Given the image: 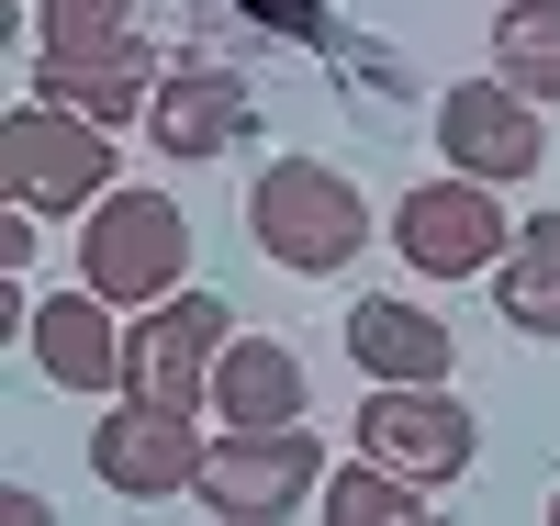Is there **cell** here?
Here are the masks:
<instances>
[{"label":"cell","instance_id":"obj_19","mask_svg":"<svg viewBox=\"0 0 560 526\" xmlns=\"http://www.w3.org/2000/svg\"><path fill=\"white\" fill-rule=\"evenodd\" d=\"M34 224H45V213H34V202H12V224H0V269H12V280H23V269H34Z\"/></svg>","mask_w":560,"mask_h":526},{"label":"cell","instance_id":"obj_17","mask_svg":"<svg viewBox=\"0 0 560 526\" xmlns=\"http://www.w3.org/2000/svg\"><path fill=\"white\" fill-rule=\"evenodd\" d=\"M427 482H404L393 459H370V470H325V526H427Z\"/></svg>","mask_w":560,"mask_h":526},{"label":"cell","instance_id":"obj_3","mask_svg":"<svg viewBox=\"0 0 560 526\" xmlns=\"http://www.w3.org/2000/svg\"><path fill=\"white\" fill-rule=\"evenodd\" d=\"M504 247H516V213H504L493 179H471V168H438V179H415L393 202V258L415 280H493Z\"/></svg>","mask_w":560,"mask_h":526},{"label":"cell","instance_id":"obj_5","mask_svg":"<svg viewBox=\"0 0 560 526\" xmlns=\"http://www.w3.org/2000/svg\"><path fill=\"white\" fill-rule=\"evenodd\" d=\"M0 179H12V202H34L45 224L90 213L113 190V124L57 113V102H23L12 124H0Z\"/></svg>","mask_w":560,"mask_h":526},{"label":"cell","instance_id":"obj_4","mask_svg":"<svg viewBox=\"0 0 560 526\" xmlns=\"http://www.w3.org/2000/svg\"><path fill=\"white\" fill-rule=\"evenodd\" d=\"M202 504L224 526H292L303 504H325L314 425H224L213 459H202Z\"/></svg>","mask_w":560,"mask_h":526},{"label":"cell","instance_id":"obj_10","mask_svg":"<svg viewBox=\"0 0 560 526\" xmlns=\"http://www.w3.org/2000/svg\"><path fill=\"white\" fill-rule=\"evenodd\" d=\"M147 135H158V157L202 168V157H236L247 135H258V102H247V79H236V68L179 57V68L158 79V102H147Z\"/></svg>","mask_w":560,"mask_h":526},{"label":"cell","instance_id":"obj_9","mask_svg":"<svg viewBox=\"0 0 560 526\" xmlns=\"http://www.w3.org/2000/svg\"><path fill=\"white\" fill-rule=\"evenodd\" d=\"M438 157L448 168H471L493 190H516L549 168V102H527L516 79H448V102H438Z\"/></svg>","mask_w":560,"mask_h":526},{"label":"cell","instance_id":"obj_16","mask_svg":"<svg viewBox=\"0 0 560 526\" xmlns=\"http://www.w3.org/2000/svg\"><path fill=\"white\" fill-rule=\"evenodd\" d=\"M493 68L560 113V0H504L493 12Z\"/></svg>","mask_w":560,"mask_h":526},{"label":"cell","instance_id":"obj_1","mask_svg":"<svg viewBox=\"0 0 560 526\" xmlns=\"http://www.w3.org/2000/svg\"><path fill=\"white\" fill-rule=\"evenodd\" d=\"M247 235H258L269 269L337 280V269L370 247V202H359V179L325 168V157H269V168L247 179Z\"/></svg>","mask_w":560,"mask_h":526},{"label":"cell","instance_id":"obj_14","mask_svg":"<svg viewBox=\"0 0 560 526\" xmlns=\"http://www.w3.org/2000/svg\"><path fill=\"white\" fill-rule=\"evenodd\" d=\"M303 393L314 381H303V359L280 337H236L213 359V414L224 425H303Z\"/></svg>","mask_w":560,"mask_h":526},{"label":"cell","instance_id":"obj_15","mask_svg":"<svg viewBox=\"0 0 560 526\" xmlns=\"http://www.w3.org/2000/svg\"><path fill=\"white\" fill-rule=\"evenodd\" d=\"M493 314L516 325V337L560 348V202L516 224V247H504V269H493Z\"/></svg>","mask_w":560,"mask_h":526},{"label":"cell","instance_id":"obj_12","mask_svg":"<svg viewBox=\"0 0 560 526\" xmlns=\"http://www.w3.org/2000/svg\"><path fill=\"white\" fill-rule=\"evenodd\" d=\"M158 45L135 34V45H102V57H34V102H57V113H90V124H147V102H158Z\"/></svg>","mask_w":560,"mask_h":526},{"label":"cell","instance_id":"obj_8","mask_svg":"<svg viewBox=\"0 0 560 526\" xmlns=\"http://www.w3.org/2000/svg\"><path fill=\"white\" fill-rule=\"evenodd\" d=\"M202 459H213V437L191 425V404L124 393L102 425H90V470H102L124 504H179V493H202Z\"/></svg>","mask_w":560,"mask_h":526},{"label":"cell","instance_id":"obj_11","mask_svg":"<svg viewBox=\"0 0 560 526\" xmlns=\"http://www.w3.org/2000/svg\"><path fill=\"white\" fill-rule=\"evenodd\" d=\"M124 303H102L79 280V292H45L34 314H23V348H34V370L57 381V393H113L124 381V325H113Z\"/></svg>","mask_w":560,"mask_h":526},{"label":"cell","instance_id":"obj_6","mask_svg":"<svg viewBox=\"0 0 560 526\" xmlns=\"http://www.w3.org/2000/svg\"><path fill=\"white\" fill-rule=\"evenodd\" d=\"M359 459H393L404 482L448 493L459 470L482 459V425H471V404H459L448 381H370V404H359Z\"/></svg>","mask_w":560,"mask_h":526},{"label":"cell","instance_id":"obj_20","mask_svg":"<svg viewBox=\"0 0 560 526\" xmlns=\"http://www.w3.org/2000/svg\"><path fill=\"white\" fill-rule=\"evenodd\" d=\"M549 526H560V493H549Z\"/></svg>","mask_w":560,"mask_h":526},{"label":"cell","instance_id":"obj_2","mask_svg":"<svg viewBox=\"0 0 560 526\" xmlns=\"http://www.w3.org/2000/svg\"><path fill=\"white\" fill-rule=\"evenodd\" d=\"M79 280H90L102 303H124V314L168 303L179 280H191V213H179L168 190H135V179H113L102 202L79 213Z\"/></svg>","mask_w":560,"mask_h":526},{"label":"cell","instance_id":"obj_7","mask_svg":"<svg viewBox=\"0 0 560 526\" xmlns=\"http://www.w3.org/2000/svg\"><path fill=\"white\" fill-rule=\"evenodd\" d=\"M236 348V314H224V292H191L179 280L168 303H147L124 325V393H147V404H213V359Z\"/></svg>","mask_w":560,"mask_h":526},{"label":"cell","instance_id":"obj_18","mask_svg":"<svg viewBox=\"0 0 560 526\" xmlns=\"http://www.w3.org/2000/svg\"><path fill=\"white\" fill-rule=\"evenodd\" d=\"M135 45V0H34V57H102Z\"/></svg>","mask_w":560,"mask_h":526},{"label":"cell","instance_id":"obj_13","mask_svg":"<svg viewBox=\"0 0 560 526\" xmlns=\"http://www.w3.org/2000/svg\"><path fill=\"white\" fill-rule=\"evenodd\" d=\"M348 359H359V381H448L459 337L427 303H404V292H359L348 303Z\"/></svg>","mask_w":560,"mask_h":526}]
</instances>
